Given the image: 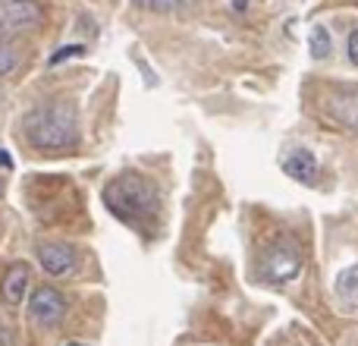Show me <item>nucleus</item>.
I'll return each mask as SVG.
<instances>
[{
    "label": "nucleus",
    "mask_w": 358,
    "mask_h": 346,
    "mask_svg": "<svg viewBox=\"0 0 358 346\" xmlns=\"http://www.w3.org/2000/svg\"><path fill=\"white\" fill-rule=\"evenodd\" d=\"M22 132L35 148L41 151H60L76 145L79 139V123H76V111L66 101H48V104L35 107L25 117Z\"/></svg>",
    "instance_id": "nucleus-1"
},
{
    "label": "nucleus",
    "mask_w": 358,
    "mask_h": 346,
    "mask_svg": "<svg viewBox=\"0 0 358 346\" xmlns=\"http://www.w3.org/2000/svg\"><path fill=\"white\" fill-rule=\"evenodd\" d=\"M104 205L120 221L136 223V221L155 217L161 202H157V189L151 179H145L142 173H136V170H126L104 186Z\"/></svg>",
    "instance_id": "nucleus-2"
},
{
    "label": "nucleus",
    "mask_w": 358,
    "mask_h": 346,
    "mask_svg": "<svg viewBox=\"0 0 358 346\" xmlns=\"http://www.w3.org/2000/svg\"><path fill=\"white\" fill-rule=\"evenodd\" d=\"M299 268H302V255H299L292 240H273L267 246L264 258H261L264 280H271V284H289V280H296Z\"/></svg>",
    "instance_id": "nucleus-3"
},
{
    "label": "nucleus",
    "mask_w": 358,
    "mask_h": 346,
    "mask_svg": "<svg viewBox=\"0 0 358 346\" xmlns=\"http://www.w3.org/2000/svg\"><path fill=\"white\" fill-rule=\"evenodd\" d=\"M44 10L38 0H0V35H16V32L41 25Z\"/></svg>",
    "instance_id": "nucleus-4"
},
{
    "label": "nucleus",
    "mask_w": 358,
    "mask_h": 346,
    "mask_svg": "<svg viewBox=\"0 0 358 346\" xmlns=\"http://www.w3.org/2000/svg\"><path fill=\"white\" fill-rule=\"evenodd\" d=\"M29 315L38 324H60L66 318V299L54 286H38L29 299Z\"/></svg>",
    "instance_id": "nucleus-5"
},
{
    "label": "nucleus",
    "mask_w": 358,
    "mask_h": 346,
    "mask_svg": "<svg viewBox=\"0 0 358 346\" xmlns=\"http://www.w3.org/2000/svg\"><path fill=\"white\" fill-rule=\"evenodd\" d=\"M324 111L334 123L358 136V92H330L324 101Z\"/></svg>",
    "instance_id": "nucleus-6"
},
{
    "label": "nucleus",
    "mask_w": 358,
    "mask_h": 346,
    "mask_svg": "<svg viewBox=\"0 0 358 346\" xmlns=\"http://www.w3.org/2000/svg\"><path fill=\"white\" fill-rule=\"evenodd\" d=\"M38 265H41L50 277H66L76 265V252L66 242H44V246H38Z\"/></svg>",
    "instance_id": "nucleus-7"
},
{
    "label": "nucleus",
    "mask_w": 358,
    "mask_h": 346,
    "mask_svg": "<svg viewBox=\"0 0 358 346\" xmlns=\"http://www.w3.org/2000/svg\"><path fill=\"white\" fill-rule=\"evenodd\" d=\"M283 173L302 186H317V161L308 148H296L283 158Z\"/></svg>",
    "instance_id": "nucleus-8"
},
{
    "label": "nucleus",
    "mask_w": 358,
    "mask_h": 346,
    "mask_svg": "<svg viewBox=\"0 0 358 346\" xmlns=\"http://www.w3.org/2000/svg\"><path fill=\"white\" fill-rule=\"evenodd\" d=\"M25 286H29V265H25V261H16V265H10V271L3 274V284H0L3 303L19 305L25 296Z\"/></svg>",
    "instance_id": "nucleus-9"
},
{
    "label": "nucleus",
    "mask_w": 358,
    "mask_h": 346,
    "mask_svg": "<svg viewBox=\"0 0 358 346\" xmlns=\"http://www.w3.org/2000/svg\"><path fill=\"white\" fill-rule=\"evenodd\" d=\"M334 293L346 309H358V265H349L336 274L334 280Z\"/></svg>",
    "instance_id": "nucleus-10"
},
{
    "label": "nucleus",
    "mask_w": 358,
    "mask_h": 346,
    "mask_svg": "<svg viewBox=\"0 0 358 346\" xmlns=\"http://www.w3.org/2000/svg\"><path fill=\"white\" fill-rule=\"evenodd\" d=\"M308 54L311 60H327L330 57V32L324 25H315L308 35Z\"/></svg>",
    "instance_id": "nucleus-11"
},
{
    "label": "nucleus",
    "mask_w": 358,
    "mask_h": 346,
    "mask_svg": "<svg viewBox=\"0 0 358 346\" xmlns=\"http://www.w3.org/2000/svg\"><path fill=\"white\" fill-rule=\"evenodd\" d=\"M138 6H145V10H151V13H185V10H192V4L195 0H136Z\"/></svg>",
    "instance_id": "nucleus-12"
},
{
    "label": "nucleus",
    "mask_w": 358,
    "mask_h": 346,
    "mask_svg": "<svg viewBox=\"0 0 358 346\" xmlns=\"http://www.w3.org/2000/svg\"><path fill=\"white\" fill-rule=\"evenodd\" d=\"M19 67V50L13 41H6V38H0V76H10L16 73Z\"/></svg>",
    "instance_id": "nucleus-13"
},
{
    "label": "nucleus",
    "mask_w": 358,
    "mask_h": 346,
    "mask_svg": "<svg viewBox=\"0 0 358 346\" xmlns=\"http://www.w3.org/2000/svg\"><path fill=\"white\" fill-rule=\"evenodd\" d=\"M73 57H85V48H82V44H66V48H60L50 57V67H60L63 60H73Z\"/></svg>",
    "instance_id": "nucleus-14"
},
{
    "label": "nucleus",
    "mask_w": 358,
    "mask_h": 346,
    "mask_svg": "<svg viewBox=\"0 0 358 346\" xmlns=\"http://www.w3.org/2000/svg\"><path fill=\"white\" fill-rule=\"evenodd\" d=\"M349 63L358 67V29L349 32Z\"/></svg>",
    "instance_id": "nucleus-15"
},
{
    "label": "nucleus",
    "mask_w": 358,
    "mask_h": 346,
    "mask_svg": "<svg viewBox=\"0 0 358 346\" xmlns=\"http://www.w3.org/2000/svg\"><path fill=\"white\" fill-rule=\"evenodd\" d=\"M0 167H13V158H10V151H3V148H0Z\"/></svg>",
    "instance_id": "nucleus-16"
},
{
    "label": "nucleus",
    "mask_w": 358,
    "mask_h": 346,
    "mask_svg": "<svg viewBox=\"0 0 358 346\" xmlns=\"http://www.w3.org/2000/svg\"><path fill=\"white\" fill-rule=\"evenodd\" d=\"M233 10L236 13H245L248 10V0H233Z\"/></svg>",
    "instance_id": "nucleus-17"
},
{
    "label": "nucleus",
    "mask_w": 358,
    "mask_h": 346,
    "mask_svg": "<svg viewBox=\"0 0 358 346\" xmlns=\"http://www.w3.org/2000/svg\"><path fill=\"white\" fill-rule=\"evenodd\" d=\"M66 346H85V343H66Z\"/></svg>",
    "instance_id": "nucleus-18"
}]
</instances>
